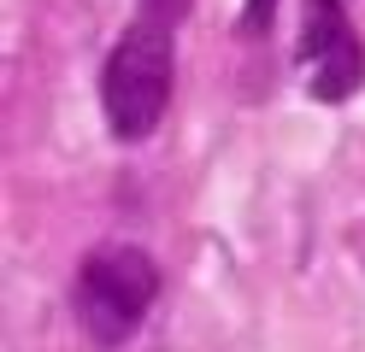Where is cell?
I'll list each match as a JSON object with an SVG mask.
<instances>
[{
  "label": "cell",
  "instance_id": "cell-1",
  "mask_svg": "<svg viewBox=\"0 0 365 352\" xmlns=\"http://www.w3.org/2000/svg\"><path fill=\"white\" fill-rule=\"evenodd\" d=\"M171 23L135 18L101 65V112L118 141H148L171 100Z\"/></svg>",
  "mask_w": 365,
  "mask_h": 352
},
{
  "label": "cell",
  "instance_id": "cell-2",
  "mask_svg": "<svg viewBox=\"0 0 365 352\" xmlns=\"http://www.w3.org/2000/svg\"><path fill=\"white\" fill-rule=\"evenodd\" d=\"M159 299V265L142 247H106L77 270V323L95 346H124Z\"/></svg>",
  "mask_w": 365,
  "mask_h": 352
},
{
  "label": "cell",
  "instance_id": "cell-3",
  "mask_svg": "<svg viewBox=\"0 0 365 352\" xmlns=\"http://www.w3.org/2000/svg\"><path fill=\"white\" fill-rule=\"evenodd\" d=\"M301 70H307V94L324 106H341L348 94L365 82V47L354 36L341 0H307L301 12Z\"/></svg>",
  "mask_w": 365,
  "mask_h": 352
},
{
  "label": "cell",
  "instance_id": "cell-4",
  "mask_svg": "<svg viewBox=\"0 0 365 352\" xmlns=\"http://www.w3.org/2000/svg\"><path fill=\"white\" fill-rule=\"evenodd\" d=\"M271 12H277V0H247V6H242V36H265L271 30Z\"/></svg>",
  "mask_w": 365,
  "mask_h": 352
},
{
  "label": "cell",
  "instance_id": "cell-5",
  "mask_svg": "<svg viewBox=\"0 0 365 352\" xmlns=\"http://www.w3.org/2000/svg\"><path fill=\"white\" fill-rule=\"evenodd\" d=\"M135 6H142V18H159V23H182L195 0H135Z\"/></svg>",
  "mask_w": 365,
  "mask_h": 352
}]
</instances>
